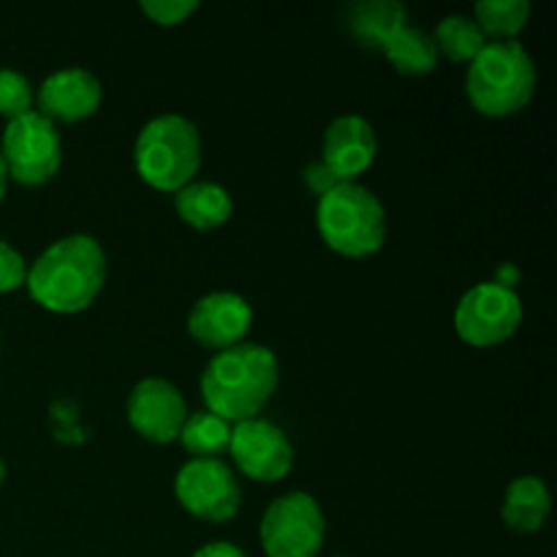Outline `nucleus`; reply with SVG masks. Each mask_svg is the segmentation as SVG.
<instances>
[{
  "label": "nucleus",
  "mask_w": 557,
  "mask_h": 557,
  "mask_svg": "<svg viewBox=\"0 0 557 557\" xmlns=\"http://www.w3.org/2000/svg\"><path fill=\"white\" fill-rule=\"evenodd\" d=\"M107 281V253L90 234H71L49 245L27 267V292L49 313L74 315L90 308Z\"/></svg>",
  "instance_id": "f257e3e1"
},
{
  "label": "nucleus",
  "mask_w": 557,
  "mask_h": 557,
  "mask_svg": "<svg viewBox=\"0 0 557 557\" xmlns=\"http://www.w3.org/2000/svg\"><path fill=\"white\" fill-rule=\"evenodd\" d=\"M275 354L259 343H239V346L218 351L201 373V400L207 411L226 419L228 424L248 422L259 417L277 389Z\"/></svg>",
  "instance_id": "f03ea898"
},
{
  "label": "nucleus",
  "mask_w": 557,
  "mask_h": 557,
  "mask_svg": "<svg viewBox=\"0 0 557 557\" xmlns=\"http://www.w3.org/2000/svg\"><path fill=\"white\" fill-rule=\"evenodd\" d=\"M536 82V63L520 41H487L468 65L466 92L476 112L509 117L531 103Z\"/></svg>",
  "instance_id": "7ed1b4c3"
},
{
  "label": "nucleus",
  "mask_w": 557,
  "mask_h": 557,
  "mask_svg": "<svg viewBox=\"0 0 557 557\" xmlns=\"http://www.w3.org/2000/svg\"><path fill=\"white\" fill-rule=\"evenodd\" d=\"M134 163L150 188L177 194L199 174V128L183 114H158L136 136Z\"/></svg>",
  "instance_id": "20e7f679"
},
{
  "label": "nucleus",
  "mask_w": 557,
  "mask_h": 557,
  "mask_svg": "<svg viewBox=\"0 0 557 557\" xmlns=\"http://www.w3.org/2000/svg\"><path fill=\"white\" fill-rule=\"evenodd\" d=\"M321 239L346 259H364L386 239V210L379 196L359 183H337L315 207Z\"/></svg>",
  "instance_id": "39448f33"
},
{
  "label": "nucleus",
  "mask_w": 557,
  "mask_h": 557,
  "mask_svg": "<svg viewBox=\"0 0 557 557\" xmlns=\"http://www.w3.org/2000/svg\"><path fill=\"white\" fill-rule=\"evenodd\" d=\"M0 158H3L9 180L14 183L30 185V188L49 183L63 163L58 125L49 123L36 109L9 120L3 141H0Z\"/></svg>",
  "instance_id": "423d86ee"
},
{
  "label": "nucleus",
  "mask_w": 557,
  "mask_h": 557,
  "mask_svg": "<svg viewBox=\"0 0 557 557\" xmlns=\"http://www.w3.org/2000/svg\"><path fill=\"white\" fill-rule=\"evenodd\" d=\"M326 522L313 495H281L261 517V547L267 557H315L324 547Z\"/></svg>",
  "instance_id": "0eeeda50"
},
{
  "label": "nucleus",
  "mask_w": 557,
  "mask_h": 557,
  "mask_svg": "<svg viewBox=\"0 0 557 557\" xmlns=\"http://www.w3.org/2000/svg\"><path fill=\"white\" fill-rule=\"evenodd\" d=\"M522 324V299L500 283L468 288L455 310L457 335L473 348H493L509 341Z\"/></svg>",
  "instance_id": "6e6552de"
},
{
  "label": "nucleus",
  "mask_w": 557,
  "mask_h": 557,
  "mask_svg": "<svg viewBox=\"0 0 557 557\" xmlns=\"http://www.w3.org/2000/svg\"><path fill=\"white\" fill-rule=\"evenodd\" d=\"M174 495L188 515L205 522H228L243 504L237 476L221 457L185 462L174 479Z\"/></svg>",
  "instance_id": "1a4fd4ad"
},
{
  "label": "nucleus",
  "mask_w": 557,
  "mask_h": 557,
  "mask_svg": "<svg viewBox=\"0 0 557 557\" xmlns=\"http://www.w3.org/2000/svg\"><path fill=\"white\" fill-rule=\"evenodd\" d=\"M228 451L239 471L261 484L281 482L294 466V446L277 424L267 419H248L232 428Z\"/></svg>",
  "instance_id": "9d476101"
},
{
  "label": "nucleus",
  "mask_w": 557,
  "mask_h": 557,
  "mask_svg": "<svg viewBox=\"0 0 557 557\" xmlns=\"http://www.w3.org/2000/svg\"><path fill=\"white\" fill-rule=\"evenodd\" d=\"M188 406L172 381L145 379L128 395V422L150 444H172L180 438Z\"/></svg>",
  "instance_id": "9b49d317"
},
{
  "label": "nucleus",
  "mask_w": 557,
  "mask_h": 557,
  "mask_svg": "<svg viewBox=\"0 0 557 557\" xmlns=\"http://www.w3.org/2000/svg\"><path fill=\"white\" fill-rule=\"evenodd\" d=\"M253 326V308L234 292H212L201 297L188 313V332L199 346L226 351L239 346Z\"/></svg>",
  "instance_id": "f8f14e48"
},
{
  "label": "nucleus",
  "mask_w": 557,
  "mask_h": 557,
  "mask_svg": "<svg viewBox=\"0 0 557 557\" xmlns=\"http://www.w3.org/2000/svg\"><path fill=\"white\" fill-rule=\"evenodd\" d=\"M375 156H379V139L373 125L362 114H341L324 131L321 163L341 183H357L359 174L373 166Z\"/></svg>",
  "instance_id": "ddd939ff"
},
{
  "label": "nucleus",
  "mask_w": 557,
  "mask_h": 557,
  "mask_svg": "<svg viewBox=\"0 0 557 557\" xmlns=\"http://www.w3.org/2000/svg\"><path fill=\"white\" fill-rule=\"evenodd\" d=\"M36 101L49 123H79L101 109L103 87L90 71L60 69L41 82Z\"/></svg>",
  "instance_id": "4468645a"
},
{
  "label": "nucleus",
  "mask_w": 557,
  "mask_h": 557,
  "mask_svg": "<svg viewBox=\"0 0 557 557\" xmlns=\"http://www.w3.org/2000/svg\"><path fill=\"white\" fill-rule=\"evenodd\" d=\"M346 25L362 47L384 49V44L408 25V11L397 0H364L348 5Z\"/></svg>",
  "instance_id": "2eb2a0df"
},
{
  "label": "nucleus",
  "mask_w": 557,
  "mask_h": 557,
  "mask_svg": "<svg viewBox=\"0 0 557 557\" xmlns=\"http://www.w3.org/2000/svg\"><path fill=\"white\" fill-rule=\"evenodd\" d=\"M174 210L183 223L199 228V232H210L232 218L234 201L223 185L188 183L174 194Z\"/></svg>",
  "instance_id": "dca6fc26"
},
{
  "label": "nucleus",
  "mask_w": 557,
  "mask_h": 557,
  "mask_svg": "<svg viewBox=\"0 0 557 557\" xmlns=\"http://www.w3.org/2000/svg\"><path fill=\"white\" fill-rule=\"evenodd\" d=\"M553 511V495L539 476H520L506 487L504 522L517 533L542 531Z\"/></svg>",
  "instance_id": "f3484780"
},
{
  "label": "nucleus",
  "mask_w": 557,
  "mask_h": 557,
  "mask_svg": "<svg viewBox=\"0 0 557 557\" xmlns=\"http://www.w3.org/2000/svg\"><path fill=\"white\" fill-rule=\"evenodd\" d=\"M381 52H384L386 60L395 65V71H400V74H408V76L430 74V71H435V65H438V58H441L433 36H430L428 30H422V27H413V25L400 27V30L384 44Z\"/></svg>",
  "instance_id": "a211bd4d"
},
{
  "label": "nucleus",
  "mask_w": 557,
  "mask_h": 557,
  "mask_svg": "<svg viewBox=\"0 0 557 557\" xmlns=\"http://www.w3.org/2000/svg\"><path fill=\"white\" fill-rule=\"evenodd\" d=\"M177 441L194 460H215L223 451H228L232 424L205 408V411H196L185 419Z\"/></svg>",
  "instance_id": "6ab92c4d"
},
{
  "label": "nucleus",
  "mask_w": 557,
  "mask_h": 557,
  "mask_svg": "<svg viewBox=\"0 0 557 557\" xmlns=\"http://www.w3.org/2000/svg\"><path fill=\"white\" fill-rule=\"evenodd\" d=\"M433 41L438 47V54H446L451 63H471L487 47V36L482 33V27L476 25L473 16L466 14L444 16L435 27Z\"/></svg>",
  "instance_id": "aec40b11"
},
{
  "label": "nucleus",
  "mask_w": 557,
  "mask_h": 557,
  "mask_svg": "<svg viewBox=\"0 0 557 557\" xmlns=\"http://www.w3.org/2000/svg\"><path fill=\"white\" fill-rule=\"evenodd\" d=\"M531 16L528 0H482L473 9V20L482 27L487 41H517Z\"/></svg>",
  "instance_id": "412c9836"
},
{
  "label": "nucleus",
  "mask_w": 557,
  "mask_h": 557,
  "mask_svg": "<svg viewBox=\"0 0 557 557\" xmlns=\"http://www.w3.org/2000/svg\"><path fill=\"white\" fill-rule=\"evenodd\" d=\"M36 90L30 79L14 69H0V114L9 120L33 112Z\"/></svg>",
  "instance_id": "4be33fe9"
},
{
  "label": "nucleus",
  "mask_w": 557,
  "mask_h": 557,
  "mask_svg": "<svg viewBox=\"0 0 557 557\" xmlns=\"http://www.w3.org/2000/svg\"><path fill=\"white\" fill-rule=\"evenodd\" d=\"M139 9L145 11L156 25L174 27L180 25V22L188 20V16L196 14L199 0H141Z\"/></svg>",
  "instance_id": "5701e85b"
},
{
  "label": "nucleus",
  "mask_w": 557,
  "mask_h": 557,
  "mask_svg": "<svg viewBox=\"0 0 557 557\" xmlns=\"http://www.w3.org/2000/svg\"><path fill=\"white\" fill-rule=\"evenodd\" d=\"M27 281V261L14 245L0 239V294L16 292Z\"/></svg>",
  "instance_id": "b1692460"
},
{
  "label": "nucleus",
  "mask_w": 557,
  "mask_h": 557,
  "mask_svg": "<svg viewBox=\"0 0 557 557\" xmlns=\"http://www.w3.org/2000/svg\"><path fill=\"white\" fill-rule=\"evenodd\" d=\"M305 183H308V188L313 190V194H319V199H321V196L330 194V190L335 188L341 180H337L335 174H332L330 169L324 166V163L315 161V163H310L308 169H305Z\"/></svg>",
  "instance_id": "393cba45"
},
{
  "label": "nucleus",
  "mask_w": 557,
  "mask_h": 557,
  "mask_svg": "<svg viewBox=\"0 0 557 557\" xmlns=\"http://www.w3.org/2000/svg\"><path fill=\"white\" fill-rule=\"evenodd\" d=\"M194 557H248V555L232 542H212V544H205L201 549H196Z\"/></svg>",
  "instance_id": "a878e982"
},
{
  "label": "nucleus",
  "mask_w": 557,
  "mask_h": 557,
  "mask_svg": "<svg viewBox=\"0 0 557 557\" xmlns=\"http://www.w3.org/2000/svg\"><path fill=\"white\" fill-rule=\"evenodd\" d=\"M5 185H9V172H5V163L3 158H0V201H3L5 196Z\"/></svg>",
  "instance_id": "bb28decb"
},
{
  "label": "nucleus",
  "mask_w": 557,
  "mask_h": 557,
  "mask_svg": "<svg viewBox=\"0 0 557 557\" xmlns=\"http://www.w3.org/2000/svg\"><path fill=\"white\" fill-rule=\"evenodd\" d=\"M3 482H5V466L3 460H0V487H3Z\"/></svg>",
  "instance_id": "cd10ccee"
}]
</instances>
